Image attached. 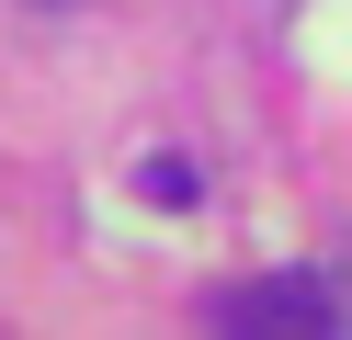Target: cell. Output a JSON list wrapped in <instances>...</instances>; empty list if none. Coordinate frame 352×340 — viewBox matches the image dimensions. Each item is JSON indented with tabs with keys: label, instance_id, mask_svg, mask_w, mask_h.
<instances>
[{
	"label": "cell",
	"instance_id": "6da1fadb",
	"mask_svg": "<svg viewBox=\"0 0 352 340\" xmlns=\"http://www.w3.org/2000/svg\"><path fill=\"white\" fill-rule=\"evenodd\" d=\"M216 317H228V329H284V340H318V329H341V284H318V272H284V284H239Z\"/></svg>",
	"mask_w": 352,
	"mask_h": 340
},
{
	"label": "cell",
	"instance_id": "7a4b0ae2",
	"mask_svg": "<svg viewBox=\"0 0 352 340\" xmlns=\"http://www.w3.org/2000/svg\"><path fill=\"white\" fill-rule=\"evenodd\" d=\"M329 284H341V329H352V261H341V272H329Z\"/></svg>",
	"mask_w": 352,
	"mask_h": 340
}]
</instances>
